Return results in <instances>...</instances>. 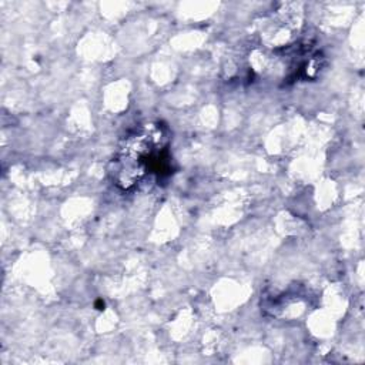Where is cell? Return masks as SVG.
I'll list each match as a JSON object with an SVG mask.
<instances>
[{
  "instance_id": "cell-1",
  "label": "cell",
  "mask_w": 365,
  "mask_h": 365,
  "mask_svg": "<svg viewBox=\"0 0 365 365\" xmlns=\"http://www.w3.org/2000/svg\"><path fill=\"white\" fill-rule=\"evenodd\" d=\"M168 131L160 123H145L133 130L113 158L114 182L130 190L150 174H164L170 168Z\"/></svg>"
}]
</instances>
